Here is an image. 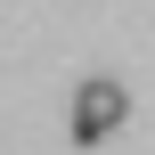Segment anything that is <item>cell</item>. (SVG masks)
I'll return each mask as SVG.
<instances>
[{
    "mask_svg": "<svg viewBox=\"0 0 155 155\" xmlns=\"http://www.w3.org/2000/svg\"><path fill=\"white\" fill-rule=\"evenodd\" d=\"M123 114H131L123 82H114V74H98V82H82V90H74V123H65V131H74V147H98V139H114V131H123Z\"/></svg>",
    "mask_w": 155,
    "mask_h": 155,
    "instance_id": "obj_1",
    "label": "cell"
}]
</instances>
